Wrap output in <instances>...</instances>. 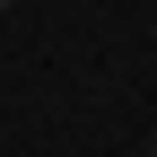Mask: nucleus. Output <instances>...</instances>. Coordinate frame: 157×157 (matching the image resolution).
<instances>
[{"mask_svg": "<svg viewBox=\"0 0 157 157\" xmlns=\"http://www.w3.org/2000/svg\"><path fill=\"white\" fill-rule=\"evenodd\" d=\"M0 9H9V0H0Z\"/></svg>", "mask_w": 157, "mask_h": 157, "instance_id": "nucleus-1", "label": "nucleus"}]
</instances>
